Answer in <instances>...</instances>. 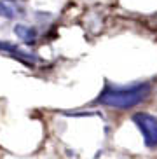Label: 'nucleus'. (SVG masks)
<instances>
[{"instance_id":"f257e3e1","label":"nucleus","mask_w":157,"mask_h":159,"mask_svg":"<svg viewBox=\"0 0 157 159\" xmlns=\"http://www.w3.org/2000/svg\"><path fill=\"white\" fill-rule=\"evenodd\" d=\"M148 94H150V84L148 82H138V84L124 86V88H114V86L106 84L96 102L101 103V105H106V107L126 110V108L136 107L141 102H145L148 98Z\"/></svg>"},{"instance_id":"20e7f679","label":"nucleus","mask_w":157,"mask_h":159,"mask_svg":"<svg viewBox=\"0 0 157 159\" xmlns=\"http://www.w3.org/2000/svg\"><path fill=\"white\" fill-rule=\"evenodd\" d=\"M14 33L26 44H33L35 39H37V30L32 28V26H25V25H16L14 26Z\"/></svg>"},{"instance_id":"39448f33","label":"nucleus","mask_w":157,"mask_h":159,"mask_svg":"<svg viewBox=\"0 0 157 159\" xmlns=\"http://www.w3.org/2000/svg\"><path fill=\"white\" fill-rule=\"evenodd\" d=\"M0 18H7V19L14 18V11L11 9L9 5H5L4 2H0Z\"/></svg>"},{"instance_id":"f03ea898","label":"nucleus","mask_w":157,"mask_h":159,"mask_svg":"<svg viewBox=\"0 0 157 159\" xmlns=\"http://www.w3.org/2000/svg\"><path fill=\"white\" fill-rule=\"evenodd\" d=\"M133 122L138 126L143 136V143L148 149L157 147V117L147 112H138L133 116Z\"/></svg>"},{"instance_id":"7ed1b4c3","label":"nucleus","mask_w":157,"mask_h":159,"mask_svg":"<svg viewBox=\"0 0 157 159\" xmlns=\"http://www.w3.org/2000/svg\"><path fill=\"white\" fill-rule=\"evenodd\" d=\"M0 51L9 52V54H12L14 58H19V60L25 61V63H32V61H35V56L28 54V52H23L18 46H14V44H11V42H4V40H0Z\"/></svg>"}]
</instances>
